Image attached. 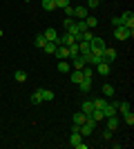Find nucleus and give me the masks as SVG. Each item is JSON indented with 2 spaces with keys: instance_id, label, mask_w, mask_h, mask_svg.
<instances>
[{
  "instance_id": "nucleus-6",
  "label": "nucleus",
  "mask_w": 134,
  "mask_h": 149,
  "mask_svg": "<svg viewBox=\"0 0 134 149\" xmlns=\"http://www.w3.org/2000/svg\"><path fill=\"white\" fill-rule=\"evenodd\" d=\"M56 56H58V60H67V58H69V47L58 45V47H56Z\"/></svg>"
},
{
  "instance_id": "nucleus-22",
  "label": "nucleus",
  "mask_w": 134,
  "mask_h": 149,
  "mask_svg": "<svg viewBox=\"0 0 134 149\" xmlns=\"http://www.w3.org/2000/svg\"><path fill=\"white\" fill-rule=\"evenodd\" d=\"M103 96H105V98H112V96H114V87H112V85H103Z\"/></svg>"
},
{
  "instance_id": "nucleus-13",
  "label": "nucleus",
  "mask_w": 134,
  "mask_h": 149,
  "mask_svg": "<svg viewBox=\"0 0 134 149\" xmlns=\"http://www.w3.org/2000/svg\"><path fill=\"white\" fill-rule=\"evenodd\" d=\"M74 16L78 20H85L87 18V7H74Z\"/></svg>"
},
{
  "instance_id": "nucleus-17",
  "label": "nucleus",
  "mask_w": 134,
  "mask_h": 149,
  "mask_svg": "<svg viewBox=\"0 0 134 149\" xmlns=\"http://www.w3.org/2000/svg\"><path fill=\"white\" fill-rule=\"evenodd\" d=\"M58 71H60V74H69V71H72V65L67 60H58Z\"/></svg>"
},
{
  "instance_id": "nucleus-5",
  "label": "nucleus",
  "mask_w": 134,
  "mask_h": 149,
  "mask_svg": "<svg viewBox=\"0 0 134 149\" xmlns=\"http://www.w3.org/2000/svg\"><path fill=\"white\" fill-rule=\"evenodd\" d=\"M121 20H123V25H125V27L134 29V13L132 11H123L121 13Z\"/></svg>"
},
{
  "instance_id": "nucleus-26",
  "label": "nucleus",
  "mask_w": 134,
  "mask_h": 149,
  "mask_svg": "<svg viewBox=\"0 0 134 149\" xmlns=\"http://www.w3.org/2000/svg\"><path fill=\"white\" fill-rule=\"evenodd\" d=\"M56 47H58L56 42H45V47H43V49L47 51V54H56Z\"/></svg>"
},
{
  "instance_id": "nucleus-16",
  "label": "nucleus",
  "mask_w": 134,
  "mask_h": 149,
  "mask_svg": "<svg viewBox=\"0 0 134 149\" xmlns=\"http://www.w3.org/2000/svg\"><path fill=\"white\" fill-rule=\"evenodd\" d=\"M40 98H43V102H51L54 100V91L51 89H40Z\"/></svg>"
},
{
  "instance_id": "nucleus-7",
  "label": "nucleus",
  "mask_w": 134,
  "mask_h": 149,
  "mask_svg": "<svg viewBox=\"0 0 134 149\" xmlns=\"http://www.w3.org/2000/svg\"><path fill=\"white\" fill-rule=\"evenodd\" d=\"M69 65H72V69H83L85 65H87V62H85V58L81 56V54H78V56H74V58H72V62H69Z\"/></svg>"
},
{
  "instance_id": "nucleus-9",
  "label": "nucleus",
  "mask_w": 134,
  "mask_h": 149,
  "mask_svg": "<svg viewBox=\"0 0 134 149\" xmlns=\"http://www.w3.org/2000/svg\"><path fill=\"white\" fill-rule=\"evenodd\" d=\"M116 105H119V102H107V107H105V109H103V113H105V118H109V116H116Z\"/></svg>"
},
{
  "instance_id": "nucleus-10",
  "label": "nucleus",
  "mask_w": 134,
  "mask_h": 149,
  "mask_svg": "<svg viewBox=\"0 0 134 149\" xmlns=\"http://www.w3.org/2000/svg\"><path fill=\"white\" fill-rule=\"evenodd\" d=\"M92 102H94V109H101V111H103V109L107 107V102H109V100L105 98V96H101V98H94Z\"/></svg>"
},
{
  "instance_id": "nucleus-19",
  "label": "nucleus",
  "mask_w": 134,
  "mask_h": 149,
  "mask_svg": "<svg viewBox=\"0 0 134 149\" xmlns=\"http://www.w3.org/2000/svg\"><path fill=\"white\" fill-rule=\"evenodd\" d=\"M69 74H72V82H74V85H78V82L83 80V71H81V69H74Z\"/></svg>"
},
{
  "instance_id": "nucleus-14",
  "label": "nucleus",
  "mask_w": 134,
  "mask_h": 149,
  "mask_svg": "<svg viewBox=\"0 0 134 149\" xmlns=\"http://www.w3.org/2000/svg\"><path fill=\"white\" fill-rule=\"evenodd\" d=\"M81 111H83L85 116H92V111H94V102H92V100H85L83 107H81Z\"/></svg>"
},
{
  "instance_id": "nucleus-4",
  "label": "nucleus",
  "mask_w": 134,
  "mask_h": 149,
  "mask_svg": "<svg viewBox=\"0 0 134 149\" xmlns=\"http://www.w3.org/2000/svg\"><path fill=\"white\" fill-rule=\"evenodd\" d=\"M103 60L112 65V62L116 60V49H112V47H105V49H103Z\"/></svg>"
},
{
  "instance_id": "nucleus-36",
  "label": "nucleus",
  "mask_w": 134,
  "mask_h": 149,
  "mask_svg": "<svg viewBox=\"0 0 134 149\" xmlns=\"http://www.w3.org/2000/svg\"><path fill=\"white\" fill-rule=\"evenodd\" d=\"M109 138H112V131L107 129V131H105V134H103V140H109Z\"/></svg>"
},
{
  "instance_id": "nucleus-25",
  "label": "nucleus",
  "mask_w": 134,
  "mask_h": 149,
  "mask_svg": "<svg viewBox=\"0 0 134 149\" xmlns=\"http://www.w3.org/2000/svg\"><path fill=\"white\" fill-rule=\"evenodd\" d=\"M43 102V98H40V89H36V91L32 93V105H40Z\"/></svg>"
},
{
  "instance_id": "nucleus-12",
  "label": "nucleus",
  "mask_w": 134,
  "mask_h": 149,
  "mask_svg": "<svg viewBox=\"0 0 134 149\" xmlns=\"http://www.w3.org/2000/svg\"><path fill=\"white\" fill-rule=\"evenodd\" d=\"M78 87H81V91H83V93L92 91V78H83V80L78 82Z\"/></svg>"
},
{
  "instance_id": "nucleus-3",
  "label": "nucleus",
  "mask_w": 134,
  "mask_h": 149,
  "mask_svg": "<svg viewBox=\"0 0 134 149\" xmlns=\"http://www.w3.org/2000/svg\"><path fill=\"white\" fill-rule=\"evenodd\" d=\"M43 36H45V40H47V42H56V45H60V36H58V31L54 29V27L45 29V31H43Z\"/></svg>"
},
{
  "instance_id": "nucleus-34",
  "label": "nucleus",
  "mask_w": 134,
  "mask_h": 149,
  "mask_svg": "<svg viewBox=\"0 0 134 149\" xmlns=\"http://www.w3.org/2000/svg\"><path fill=\"white\" fill-rule=\"evenodd\" d=\"M121 25H123L121 16H116V18H112V27H121Z\"/></svg>"
},
{
  "instance_id": "nucleus-35",
  "label": "nucleus",
  "mask_w": 134,
  "mask_h": 149,
  "mask_svg": "<svg viewBox=\"0 0 134 149\" xmlns=\"http://www.w3.org/2000/svg\"><path fill=\"white\" fill-rule=\"evenodd\" d=\"M101 2L98 0H87V9H94V7H98Z\"/></svg>"
},
{
  "instance_id": "nucleus-28",
  "label": "nucleus",
  "mask_w": 134,
  "mask_h": 149,
  "mask_svg": "<svg viewBox=\"0 0 134 149\" xmlns=\"http://www.w3.org/2000/svg\"><path fill=\"white\" fill-rule=\"evenodd\" d=\"M123 120H125V125H130V127H132V125H134V116H132V111H125V113H123Z\"/></svg>"
},
{
  "instance_id": "nucleus-15",
  "label": "nucleus",
  "mask_w": 134,
  "mask_h": 149,
  "mask_svg": "<svg viewBox=\"0 0 134 149\" xmlns=\"http://www.w3.org/2000/svg\"><path fill=\"white\" fill-rule=\"evenodd\" d=\"M81 140H83V136H81L78 131H72V136H69V145H72V147H78Z\"/></svg>"
},
{
  "instance_id": "nucleus-18",
  "label": "nucleus",
  "mask_w": 134,
  "mask_h": 149,
  "mask_svg": "<svg viewBox=\"0 0 134 149\" xmlns=\"http://www.w3.org/2000/svg\"><path fill=\"white\" fill-rule=\"evenodd\" d=\"M40 5H43L45 11H54L56 9V0H40Z\"/></svg>"
},
{
  "instance_id": "nucleus-20",
  "label": "nucleus",
  "mask_w": 134,
  "mask_h": 149,
  "mask_svg": "<svg viewBox=\"0 0 134 149\" xmlns=\"http://www.w3.org/2000/svg\"><path fill=\"white\" fill-rule=\"evenodd\" d=\"M76 40H74V36L72 33H65V36H60V45H65V47H69V45H74Z\"/></svg>"
},
{
  "instance_id": "nucleus-29",
  "label": "nucleus",
  "mask_w": 134,
  "mask_h": 149,
  "mask_svg": "<svg viewBox=\"0 0 134 149\" xmlns=\"http://www.w3.org/2000/svg\"><path fill=\"white\" fill-rule=\"evenodd\" d=\"M81 71H83V78H92V76H94V69H92V67H87V65H85V67L81 69Z\"/></svg>"
},
{
  "instance_id": "nucleus-8",
  "label": "nucleus",
  "mask_w": 134,
  "mask_h": 149,
  "mask_svg": "<svg viewBox=\"0 0 134 149\" xmlns=\"http://www.w3.org/2000/svg\"><path fill=\"white\" fill-rule=\"evenodd\" d=\"M109 69H112V65H109V62H105V60L96 65V71H98L101 76H109Z\"/></svg>"
},
{
  "instance_id": "nucleus-24",
  "label": "nucleus",
  "mask_w": 134,
  "mask_h": 149,
  "mask_svg": "<svg viewBox=\"0 0 134 149\" xmlns=\"http://www.w3.org/2000/svg\"><path fill=\"white\" fill-rule=\"evenodd\" d=\"M92 118H94L96 123H101V120H105V113H103L101 109H94V111H92Z\"/></svg>"
},
{
  "instance_id": "nucleus-30",
  "label": "nucleus",
  "mask_w": 134,
  "mask_h": 149,
  "mask_svg": "<svg viewBox=\"0 0 134 149\" xmlns=\"http://www.w3.org/2000/svg\"><path fill=\"white\" fill-rule=\"evenodd\" d=\"M81 51H78V42H74V45H69V58H74V56H78Z\"/></svg>"
},
{
  "instance_id": "nucleus-21",
  "label": "nucleus",
  "mask_w": 134,
  "mask_h": 149,
  "mask_svg": "<svg viewBox=\"0 0 134 149\" xmlns=\"http://www.w3.org/2000/svg\"><path fill=\"white\" fill-rule=\"evenodd\" d=\"M85 25H87V29H94V27L98 25V18H94V16H87V18H85Z\"/></svg>"
},
{
  "instance_id": "nucleus-27",
  "label": "nucleus",
  "mask_w": 134,
  "mask_h": 149,
  "mask_svg": "<svg viewBox=\"0 0 134 149\" xmlns=\"http://www.w3.org/2000/svg\"><path fill=\"white\" fill-rule=\"evenodd\" d=\"M45 42H47V40H45V36H43V33H40V36H36V40H34V45H36L38 49H43V47H45Z\"/></svg>"
},
{
  "instance_id": "nucleus-23",
  "label": "nucleus",
  "mask_w": 134,
  "mask_h": 149,
  "mask_svg": "<svg viewBox=\"0 0 134 149\" xmlns=\"http://www.w3.org/2000/svg\"><path fill=\"white\" fill-rule=\"evenodd\" d=\"M116 111H119V113L130 111V102H125V100H123V102H119V105H116Z\"/></svg>"
},
{
  "instance_id": "nucleus-38",
  "label": "nucleus",
  "mask_w": 134,
  "mask_h": 149,
  "mask_svg": "<svg viewBox=\"0 0 134 149\" xmlns=\"http://www.w3.org/2000/svg\"><path fill=\"white\" fill-rule=\"evenodd\" d=\"M0 36H5V33H2V27H0Z\"/></svg>"
},
{
  "instance_id": "nucleus-32",
  "label": "nucleus",
  "mask_w": 134,
  "mask_h": 149,
  "mask_svg": "<svg viewBox=\"0 0 134 149\" xmlns=\"http://www.w3.org/2000/svg\"><path fill=\"white\" fill-rule=\"evenodd\" d=\"M63 11H65V16H67V18H74V7H72V5H67Z\"/></svg>"
},
{
  "instance_id": "nucleus-31",
  "label": "nucleus",
  "mask_w": 134,
  "mask_h": 149,
  "mask_svg": "<svg viewBox=\"0 0 134 149\" xmlns=\"http://www.w3.org/2000/svg\"><path fill=\"white\" fill-rule=\"evenodd\" d=\"M13 78H16L18 82H25V80H27V74H25V71H16V74H13Z\"/></svg>"
},
{
  "instance_id": "nucleus-37",
  "label": "nucleus",
  "mask_w": 134,
  "mask_h": 149,
  "mask_svg": "<svg viewBox=\"0 0 134 149\" xmlns=\"http://www.w3.org/2000/svg\"><path fill=\"white\" fill-rule=\"evenodd\" d=\"M76 149H89V145H87V143H83V140H81V145H78Z\"/></svg>"
},
{
  "instance_id": "nucleus-33",
  "label": "nucleus",
  "mask_w": 134,
  "mask_h": 149,
  "mask_svg": "<svg viewBox=\"0 0 134 149\" xmlns=\"http://www.w3.org/2000/svg\"><path fill=\"white\" fill-rule=\"evenodd\" d=\"M69 5V0H56V9H65Z\"/></svg>"
},
{
  "instance_id": "nucleus-2",
  "label": "nucleus",
  "mask_w": 134,
  "mask_h": 149,
  "mask_svg": "<svg viewBox=\"0 0 134 149\" xmlns=\"http://www.w3.org/2000/svg\"><path fill=\"white\" fill-rule=\"evenodd\" d=\"M107 45H105V40L103 38H98V36H94L92 40H89V49L92 51H98V54H103V49H105Z\"/></svg>"
},
{
  "instance_id": "nucleus-1",
  "label": "nucleus",
  "mask_w": 134,
  "mask_h": 149,
  "mask_svg": "<svg viewBox=\"0 0 134 149\" xmlns=\"http://www.w3.org/2000/svg\"><path fill=\"white\" fill-rule=\"evenodd\" d=\"M134 36V29H130V27L121 25V27H114V38L116 40H128V38Z\"/></svg>"
},
{
  "instance_id": "nucleus-11",
  "label": "nucleus",
  "mask_w": 134,
  "mask_h": 149,
  "mask_svg": "<svg viewBox=\"0 0 134 149\" xmlns=\"http://www.w3.org/2000/svg\"><path fill=\"white\" fill-rule=\"evenodd\" d=\"M107 120V129L109 131H114L116 127H119V123H121V120H119V113H116V116H109V118H105Z\"/></svg>"
}]
</instances>
